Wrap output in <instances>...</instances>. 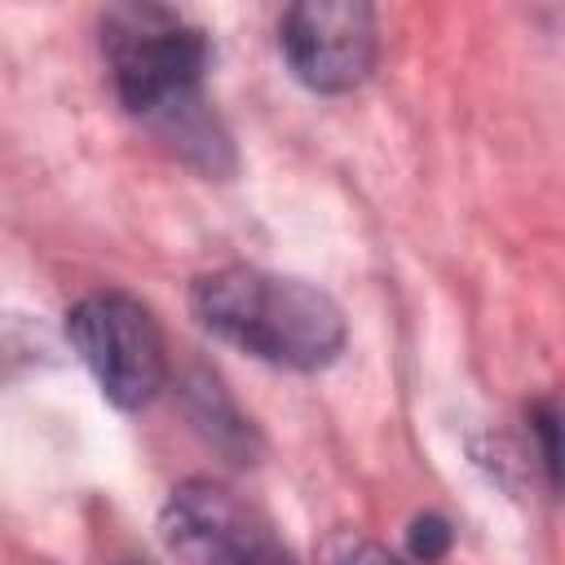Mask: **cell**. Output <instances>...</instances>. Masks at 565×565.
<instances>
[{
	"mask_svg": "<svg viewBox=\"0 0 565 565\" xmlns=\"http://www.w3.org/2000/svg\"><path fill=\"white\" fill-rule=\"evenodd\" d=\"M102 53L128 115L150 119L159 137L194 168L225 172L230 137L203 102L207 35L168 4L128 0L102 13Z\"/></svg>",
	"mask_w": 565,
	"mask_h": 565,
	"instance_id": "obj_1",
	"label": "cell"
},
{
	"mask_svg": "<svg viewBox=\"0 0 565 565\" xmlns=\"http://www.w3.org/2000/svg\"><path fill=\"white\" fill-rule=\"evenodd\" d=\"M190 309L212 335L269 366L322 371L344 349L340 305L305 278L225 265L194 278Z\"/></svg>",
	"mask_w": 565,
	"mask_h": 565,
	"instance_id": "obj_2",
	"label": "cell"
},
{
	"mask_svg": "<svg viewBox=\"0 0 565 565\" xmlns=\"http://www.w3.org/2000/svg\"><path fill=\"white\" fill-rule=\"evenodd\" d=\"M66 335L106 402L141 411L168 380V349L154 313L128 291H93L66 313Z\"/></svg>",
	"mask_w": 565,
	"mask_h": 565,
	"instance_id": "obj_3",
	"label": "cell"
},
{
	"mask_svg": "<svg viewBox=\"0 0 565 565\" xmlns=\"http://www.w3.org/2000/svg\"><path fill=\"white\" fill-rule=\"evenodd\" d=\"M159 530L177 565H274L287 556L260 516L212 477L181 481L159 512Z\"/></svg>",
	"mask_w": 565,
	"mask_h": 565,
	"instance_id": "obj_4",
	"label": "cell"
},
{
	"mask_svg": "<svg viewBox=\"0 0 565 565\" xmlns=\"http://www.w3.org/2000/svg\"><path fill=\"white\" fill-rule=\"evenodd\" d=\"M291 75L313 93H349L375 66V9L362 0H300L278 22Z\"/></svg>",
	"mask_w": 565,
	"mask_h": 565,
	"instance_id": "obj_5",
	"label": "cell"
},
{
	"mask_svg": "<svg viewBox=\"0 0 565 565\" xmlns=\"http://www.w3.org/2000/svg\"><path fill=\"white\" fill-rule=\"evenodd\" d=\"M318 565H402V561L388 547H380L375 539L358 534V530H335V534L322 539Z\"/></svg>",
	"mask_w": 565,
	"mask_h": 565,
	"instance_id": "obj_6",
	"label": "cell"
},
{
	"mask_svg": "<svg viewBox=\"0 0 565 565\" xmlns=\"http://www.w3.org/2000/svg\"><path fill=\"white\" fill-rule=\"evenodd\" d=\"M530 419H534V437H539V450H543V468L565 490V406L561 402H539Z\"/></svg>",
	"mask_w": 565,
	"mask_h": 565,
	"instance_id": "obj_7",
	"label": "cell"
},
{
	"mask_svg": "<svg viewBox=\"0 0 565 565\" xmlns=\"http://www.w3.org/2000/svg\"><path fill=\"white\" fill-rule=\"evenodd\" d=\"M446 552H450V525L441 516H433V512L415 516L411 521V556L424 561V565H437Z\"/></svg>",
	"mask_w": 565,
	"mask_h": 565,
	"instance_id": "obj_8",
	"label": "cell"
},
{
	"mask_svg": "<svg viewBox=\"0 0 565 565\" xmlns=\"http://www.w3.org/2000/svg\"><path fill=\"white\" fill-rule=\"evenodd\" d=\"M274 565H291V561H287V556H278V561H274Z\"/></svg>",
	"mask_w": 565,
	"mask_h": 565,
	"instance_id": "obj_9",
	"label": "cell"
},
{
	"mask_svg": "<svg viewBox=\"0 0 565 565\" xmlns=\"http://www.w3.org/2000/svg\"><path fill=\"white\" fill-rule=\"evenodd\" d=\"M124 565H146V561H124Z\"/></svg>",
	"mask_w": 565,
	"mask_h": 565,
	"instance_id": "obj_10",
	"label": "cell"
}]
</instances>
